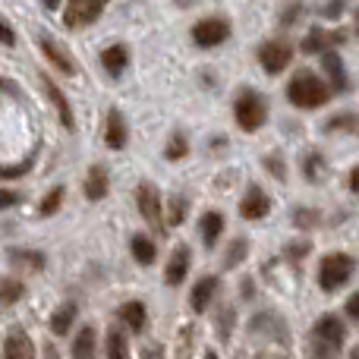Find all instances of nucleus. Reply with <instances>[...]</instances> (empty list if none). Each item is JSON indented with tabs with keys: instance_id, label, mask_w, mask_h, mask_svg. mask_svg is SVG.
<instances>
[{
	"instance_id": "nucleus-28",
	"label": "nucleus",
	"mask_w": 359,
	"mask_h": 359,
	"mask_svg": "<svg viewBox=\"0 0 359 359\" xmlns=\"http://www.w3.org/2000/svg\"><path fill=\"white\" fill-rule=\"evenodd\" d=\"M303 13H306V4H303V0H287V4L278 10V25H280V32L293 29V25L303 19Z\"/></svg>"
},
{
	"instance_id": "nucleus-30",
	"label": "nucleus",
	"mask_w": 359,
	"mask_h": 359,
	"mask_svg": "<svg viewBox=\"0 0 359 359\" xmlns=\"http://www.w3.org/2000/svg\"><path fill=\"white\" fill-rule=\"evenodd\" d=\"M186 211H189V198L186 196H170L168 198V211H164V221H168V227H180V224L186 221Z\"/></svg>"
},
{
	"instance_id": "nucleus-51",
	"label": "nucleus",
	"mask_w": 359,
	"mask_h": 359,
	"mask_svg": "<svg viewBox=\"0 0 359 359\" xmlns=\"http://www.w3.org/2000/svg\"><path fill=\"white\" fill-rule=\"evenodd\" d=\"M353 32H356V38H359V10H356V29Z\"/></svg>"
},
{
	"instance_id": "nucleus-34",
	"label": "nucleus",
	"mask_w": 359,
	"mask_h": 359,
	"mask_svg": "<svg viewBox=\"0 0 359 359\" xmlns=\"http://www.w3.org/2000/svg\"><path fill=\"white\" fill-rule=\"evenodd\" d=\"M192 341H196L192 325L180 328V334H177V359H192Z\"/></svg>"
},
{
	"instance_id": "nucleus-42",
	"label": "nucleus",
	"mask_w": 359,
	"mask_h": 359,
	"mask_svg": "<svg viewBox=\"0 0 359 359\" xmlns=\"http://www.w3.org/2000/svg\"><path fill=\"white\" fill-rule=\"evenodd\" d=\"M344 316H347L350 322H359V290L347 299V306H344Z\"/></svg>"
},
{
	"instance_id": "nucleus-27",
	"label": "nucleus",
	"mask_w": 359,
	"mask_h": 359,
	"mask_svg": "<svg viewBox=\"0 0 359 359\" xmlns=\"http://www.w3.org/2000/svg\"><path fill=\"white\" fill-rule=\"evenodd\" d=\"M95 328L92 325H86V328H79V334H76V341H73V359H92L95 356Z\"/></svg>"
},
{
	"instance_id": "nucleus-25",
	"label": "nucleus",
	"mask_w": 359,
	"mask_h": 359,
	"mask_svg": "<svg viewBox=\"0 0 359 359\" xmlns=\"http://www.w3.org/2000/svg\"><path fill=\"white\" fill-rule=\"evenodd\" d=\"M107 359H130V344H126L123 325H111L107 328Z\"/></svg>"
},
{
	"instance_id": "nucleus-49",
	"label": "nucleus",
	"mask_w": 359,
	"mask_h": 359,
	"mask_svg": "<svg viewBox=\"0 0 359 359\" xmlns=\"http://www.w3.org/2000/svg\"><path fill=\"white\" fill-rule=\"evenodd\" d=\"M0 92H10V82L6 79H0Z\"/></svg>"
},
{
	"instance_id": "nucleus-43",
	"label": "nucleus",
	"mask_w": 359,
	"mask_h": 359,
	"mask_svg": "<svg viewBox=\"0 0 359 359\" xmlns=\"http://www.w3.org/2000/svg\"><path fill=\"white\" fill-rule=\"evenodd\" d=\"M13 205H19V192L4 189V186H0V211H4V208H13Z\"/></svg>"
},
{
	"instance_id": "nucleus-52",
	"label": "nucleus",
	"mask_w": 359,
	"mask_h": 359,
	"mask_svg": "<svg viewBox=\"0 0 359 359\" xmlns=\"http://www.w3.org/2000/svg\"><path fill=\"white\" fill-rule=\"evenodd\" d=\"M259 359H262V356H259Z\"/></svg>"
},
{
	"instance_id": "nucleus-11",
	"label": "nucleus",
	"mask_w": 359,
	"mask_h": 359,
	"mask_svg": "<svg viewBox=\"0 0 359 359\" xmlns=\"http://www.w3.org/2000/svg\"><path fill=\"white\" fill-rule=\"evenodd\" d=\"M98 60H101V69H104L107 79L120 82L126 76V69H130V63H133V50H130V44H123V41H111V44L101 48Z\"/></svg>"
},
{
	"instance_id": "nucleus-50",
	"label": "nucleus",
	"mask_w": 359,
	"mask_h": 359,
	"mask_svg": "<svg viewBox=\"0 0 359 359\" xmlns=\"http://www.w3.org/2000/svg\"><path fill=\"white\" fill-rule=\"evenodd\" d=\"M347 359H359V347H353V350H350V356Z\"/></svg>"
},
{
	"instance_id": "nucleus-8",
	"label": "nucleus",
	"mask_w": 359,
	"mask_h": 359,
	"mask_svg": "<svg viewBox=\"0 0 359 359\" xmlns=\"http://www.w3.org/2000/svg\"><path fill=\"white\" fill-rule=\"evenodd\" d=\"M347 32L344 29H325V25H312L309 32L303 35L299 41V50L309 57H322V54H331V50H341L347 44Z\"/></svg>"
},
{
	"instance_id": "nucleus-17",
	"label": "nucleus",
	"mask_w": 359,
	"mask_h": 359,
	"mask_svg": "<svg viewBox=\"0 0 359 359\" xmlns=\"http://www.w3.org/2000/svg\"><path fill=\"white\" fill-rule=\"evenodd\" d=\"M82 192H86L88 202H101V198H107V192H111V174H107L104 164H92V168H88Z\"/></svg>"
},
{
	"instance_id": "nucleus-31",
	"label": "nucleus",
	"mask_w": 359,
	"mask_h": 359,
	"mask_svg": "<svg viewBox=\"0 0 359 359\" xmlns=\"http://www.w3.org/2000/svg\"><path fill=\"white\" fill-rule=\"evenodd\" d=\"M25 297V284L19 278H0V306H16Z\"/></svg>"
},
{
	"instance_id": "nucleus-9",
	"label": "nucleus",
	"mask_w": 359,
	"mask_h": 359,
	"mask_svg": "<svg viewBox=\"0 0 359 359\" xmlns=\"http://www.w3.org/2000/svg\"><path fill=\"white\" fill-rule=\"evenodd\" d=\"M107 4L111 0H67V10H63V25L69 32H79L95 25L101 16H104Z\"/></svg>"
},
{
	"instance_id": "nucleus-12",
	"label": "nucleus",
	"mask_w": 359,
	"mask_h": 359,
	"mask_svg": "<svg viewBox=\"0 0 359 359\" xmlns=\"http://www.w3.org/2000/svg\"><path fill=\"white\" fill-rule=\"evenodd\" d=\"M318 63H322V76H325V82L331 86V92H334V95L350 92V73H347V63H344L341 50L322 54V57H318Z\"/></svg>"
},
{
	"instance_id": "nucleus-13",
	"label": "nucleus",
	"mask_w": 359,
	"mask_h": 359,
	"mask_svg": "<svg viewBox=\"0 0 359 359\" xmlns=\"http://www.w3.org/2000/svg\"><path fill=\"white\" fill-rule=\"evenodd\" d=\"M41 88H44V95H48V101L54 104L60 126H63V130L73 133V130H76V114H73V104H69L67 92H63V88L57 86V82L50 79V76H44V73H41Z\"/></svg>"
},
{
	"instance_id": "nucleus-21",
	"label": "nucleus",
	"mask_w": 359,
	"mask_h": 359,
	"mask_svg": "<svg viewBox=\"0 0 359 359\" xmlns=\"http://www.w3.org/2000/svg\"><path fill=\"white\" fill-rule=\"evenodd\" d=\"M224 224H227L224 221V215L221 211H215V208L205 211V215L198 217V233H202V243L208 249L217 246V240H221V233H224Z\"/></svg>"
},
{
	"instance_id": "nucleus-38",
	"label": "nucleus",
	"mask_w": 359,
	"mask_h": 359,
	"mask_svg": "<svg viewBox=\"0 0 359 359\" xmlns=\"http://www.w3.org/2000/svg\"><path fill=\"white\" fill-rule=\"evenodd\" d=\"M309 252H312V243H309V240L287 243V249H284V255H287V259H293V262H299L303 255H309Z\"/></svg>"
},
{
	"instance_id": "nucleus-23",
	"label": "nucleus",
	"mask_w": 359,
	"mask_h": 359,
	"mask_svg": "<svg viewBox=\"0 0 359 359\" xmlns=\"http://www.w3.org/2000/svg\"><path fill=\"white\" fill-rule=\"evenodd\" d=\"M299 170H303V177L309 183H318V180H325V174H328V161H325V155L318 149H309L303 155V161H299Z\"/></svg>"
},
{
	"instance_id": "nucleus-20",
	"label": "nucleus",
	"mask_w": 359,
	"mask_h": 359,
	"mask_svg": "<svg viewBox=\"0 0 359 359\" xmlns=\"http://www.w3.org/2000/svg\"><path fill=\"white\" fill-rule=\"evenodd\" d=\"M4 359H35V344L22 328H13L4 344Z\"/></svg>"
},
{
	"instance_id": "nucleus-5",
	"label": "nucleus",
	"mask_w": 359,
	"mask_h": 359,
	"mask_svg": "<svg viewBox=\"0 0 359 359\" xmlns=\"http://www.w3.org/2000/svg\"><path fill=\"white\" fill-rule=\"evenodd\" d=\"M233 35V22L221 13H211V16H202L198 22H192L189 29V38L198 50H215V48H224Z\"/></svg>"
},
{
	"instance_id": "nucleus-41",
	"label": "nucleus",
	"mask_w": 359,
	"mask_h": 359,
	"mask_svg": "<svg viewBox=\"0 0 359 359\" xmlns=\"http://www.w3.org/2000/svg\"><path fill=\"white\" fill-rule=\"evenodd\" d=\"M230 331H233V309L227 306V309L221 312V341H227Z\"/></svg>"
},
{
	"instance_id": "nucleus-40",
	"label": "nucleus",
	"mask_w": 359,
	"mask_h": 359,
	"mask_svg": "<svg viewBox=\"0 0 359 359\" xmlns=\"http://www.w3.org/2000/svg\"><path fill=\"white\" fill-rule=\"evenodd\" d=\"M0 44L4 48H16V32H13V25L6 19H0Z\"/></svg>"
},
{
	"instance_id": "nucleus-6",
	"label": "nucleus",
	"mask_w": 359,
	"mask_h": 359,
	"mask_svg": "<svg viewBox=\"0 0 359 359\" xmlns=\"http://www.w3.org/2000/svg\"><path fill=\"white\" fill-rule=\"evenodd\" d=\"M356 271V259L350 252H328L318 262V287L325 293H334L353 278Z\"/></svg>"
},
{
	"instance_id": "nucleus-7",
	"label": "nucleus",
	"mask_w": 359,
	"mask_h": 359,
	"mask_svg": "<svg viewBox=\"0 0 359 359\" xmlns=\"http://www.w3.org/2000/svg\"><path fill=\"white\" fill-rule=\"evenodd\" d=\"M136 208L142 215V221L149 224L155 233H164L168 224H164V198H161V189H158L151 180H142L136 186Z\"/></svg>"
},
{
	"instance_id": "nucleus-46",
	"label": "nucleus",
	"mask_w": 359,
	"mask_h": 359,
	"mask_svg": "<svg viewBox=\"0 0 359 359\" xmlns=\"http://www.w3.org/2000/svg\"><path fill=\"white\" fill-rule=\"evenodd\" d=\"M41 6H44L48 13H57V10L63 6V0H41Z\"/></svg>"
},
{
	"instance_id": "nucleus-16",
	"label": "nucleus",
	"mask_w": 359,
	"mask_h": 359,
	"mask_svg": "<svg viewBox=\"0 0 359 359\" xmlns=\"http://www.w3.org/2000/svg\"><path fill=\"white\" fill-rule=\"evenodd\" d=\"M189 265H192V252L186 243H177L174 252L168 255V265H164V284L168 287H180L189 274Z\"/></svg>"
},
{
	"instance_id": "nucleus-3",
	"label": "nucleus",
	"mask_w": 359,
	"mask_h": 359,
	"mask_svg": "<svg viewBox=\"0 0 359 359\" xmlns=\"http://www.w3.org/2000/svg\"><path fill=\"white\" fill-rule=\"evenodd\" d=\"M312 341V359H334L341 353L344 341H347V325L341 322L337 316H322L309 331Z\"/></svg>"
},
{
	"instance_id": "nucleus-24",
	"label": "nucleus",
	"mask_w": 359,
	"mask_h": 359,
	"mask_svg": "<svg viewBox=\"0 0 359 359\" xmlns=\"http://www.w3.org/2000/svg\"><path fill=\"white\" fill-rule=\"evenodd\" d=\"M130 252H133V259H136L139 265H155V259H158L155 240H151V236H145V233H133Z\"/></svg>"
},
{
	"instance_id": "nucleus-32",
	"label": "nucleus",
	"mask_w": 359,
	"mask_h": 359,
	"mask_svg": "<svg viewBox=\"0 0 359 359\" xmlns=\"http://www.w3.org/2000/svg\"><path fill=\"white\" fill-rule=\"evenodd\" d=\"M246 255H249V240H243V236H236V240L227 246V255H224V268H227V271H233V268H240L243 262H246Z\"/></svg>"
},
{
	"instance_id": "nucleus-18",
	"label": "nucleus",
	"mask_w": 359,
	"mask_h": 359,
	"mask_svg": "<svg viewBox=\"0 0 359 359\" xmlns=\"http://www.w3.org/2000/svg\"><path fill=\"white\" fill-rule=\"evenodd\" d=\"M217 293H221V280H217L215 274H208V278H198L196 287H192V297H189L192 312H205L217 299Z\"/></svg>"
},
{
	"instance_id": "nucleus-1",
	"label": "nucleus",
	"mask_w": 359,
	"mask_h": 359,
	"mask_svg": "<svg viewBox=\"0 0 359 359\" xmlns=\"http://www.w3.org/2000/svg\"><path fill=\"white\" fill-rule=\"evenodd\" d=\"M284 95L297 111H318V107H325L334 98V92H331V86L325 82V76H318L316 69H309V67L293 69V76L287 79Z\"/></svg>"
},
{
	"instance_id": "nucleus-10",
	"label": "nucleus",
	"mask_w": 359,
	"mask_h": 359,
	"mask_svg": "<svg viewBox=\"0 0 359 359\" xmlns=\"http://www.w3.org/2000/svg\"><path fill=\"white\" fill-rule=\"evenodd\" d=\"M38 50H41L44 60H48L60 76H67V79H73V76L79 73V67H76V57L69 54V50L63 48L57 38H50L48 32H41V35H38Z\"/></svg>"
},
{
	"instance_id": "nucleus-45",
	"label": "nucleus",
	"mask_w": 359,
	"mask_h": 359,
	"mask_svg": "<svg viewBox=\"0 0 359 359\" xmlns=\"http://www.w3.org/2000/svg\"><path fill=\"white\" fill-rule=\"evenodd\" d=\"M240 293H243V299H252V280H243V284H240Z\"/></svg>"
},
{
	"instance_id": "nucleus-26",
	"label": "nucleus",
	"mask_w": 359,
	"mask_h": 359,
	"mask_svg": "<svg viewBox=\"0 0 359 359\" xmlns=\"http://www.w3.org/2000/svg\"><path fill=\"white\" fill-rule=\"evenodd\" d=\"M10 262L13 265H22L25 271H41L48 265L44 252H35V249H10Z\"/></svg>"
},
{
	"instance_id": "nucleus-47",
	"label": "nucleus",
	"mask_w": 359,
	"mask_h": 359,
	"mask_svg": "<svg viewBox=\"0 0 359 359\" xmlns=\"http://www.w3.org/2000/svg\"><path fill=\"white\" fill-rule=\"evenodd\" d=\"M142 359H164V353H161V347H149L142 353Z\"/></svg>"
},
{
	"instance_id": "nucleus-29",
	"label": "nucleus",
	"mask_w": 359,
	"mask_h": 359,
	"mask_svg": "<svg viewBox=\"0 0 359 359\" xmlns=\"http://www.w3.org/2000/svg\"><path fill=\"white\" fill-rule=\"evenodd\" d=\"M186 155H189V139H186L183 130H174L168 136V145H164V158L168 161H183Z\"/></svg>"
},
{
	"instance_id": "nucleus-14",
	"label": "nucleus",
	"mask_w": 359,
	"mask_h": 359,
	"mask_svg": "<svg viewBox=\"0 0 359 359\" xmlns=\"http://www.w3.org/2000/svg\"><path fill=\"white\" fill-rule=\"evenodd\" d=\"M104 145L111 151H123L130 145V123H126L120 107H111L104 117Z\"/></svg>"
},
{
	"instance_id": "nucleus-33",
	"label": "nucleus",
	"mask_w": 359,
	"mask_h": 359,
	"mask_svg": "<svg viewBox=\"0 0 359 359\" xmlns=\"http://www.w3.org/2000/svg\"><path fill=\"white\" fill-rule=\"evenodd\" d=\"M63 198H67V189H63V186H54V189L41 198V205H38V217H54L57 211H60Z\"/></svg>"
},
{
	"instance_id": "nucleus-36",
	"label": "nucleus",
	"mask_w": 359,
	"mask_h": 359,
	"mask_svg": "<svg viewBox=\"0 0 359 359\" xmlns=\"http://www.w3.org/2000/svg\"><path fill=\"white\" fill-rule=\"evenodd\" d=\"M265 170L271 174L278 183H284L287 180V164H284V155L280 151H271V155H265Z\"/></svg>"
},
{
	"instance_id": "nucleus-19",
	"label": "nucleus",
	"mask_w": 359,
	"mask_h": 359,
	"mask_svg": "<svg viewBox=\"0 0 359 359\" xmlns=\"http://www.w3.org/2000/svg\"><path fill=\"white\" fill-rule=\"evenodd\" d=\"M120 325H123L126 331H133V334H142L145 325H149V309H145L139 299H130V303L120 306Z\"/></svg>"
},
{
	"instance_id": "nucleus-37",
	"label": "nucleus",
	"mask_w": 359,
	"mask_h": 359,
	"mask_svg": "<svg viewBox=\"0 0 359 359\" xmlns=\"http://www.w3.org/2000/svg\"><path fill=\"white\" fill-rule=\"evenodd\" d=\"M35 164V155H29L22 164H10V168H0V180H16V177H25Z\"/></svg>"
},
{
	"instance_id": "nucleus-48",
	"label": "nucleus",
	"mask_w": 359,
	"mask_h": 359,
	"mask_svg": "<svg viewBox=\"0 0 359 359\" xmlns=\"http://www.w3.org/2000/svg\"><path fill=\"white\" fill-rule=\"evenodd\" d=\"M205 359H217V350H205Z\"/></svg>"
},
{
	"instance_id": "nucleus-4",
	"label": "nucleus",
	"mask_w": 359,
	"mask_h": 359,
	"mask_svg": "<svg viewBox=\"0 0 359 359\" xmlns=\"http://www.w3.org/2000/svg\"><path fill=\"white\" fill-rule=\"evenodd\" d=\"M293 54H297V48H293V41L287 35L265 38L255 48V60H259V69L265 76H284L293 67Z\"/></svg>"
},
{
	"instance_id": "nucleus-44",
	"label": "nucleus",
	"mask_w": 359,
	"mask_h": 359,
	"mask_svg": "<svg viewBox=\"0 0 359 359\" xmlns=\"http://www.w3.org/2000/svg\"><path fill=\"white\" fill-rule=\"evenodd\" d=\"M347 186H350V192H353V196H359V164L353 170H350V177H347Z\"/></svg>"
},
{
	"instance_id": "nucleus-15",
	"label": "nucleus",
	"mask_w": 359,
	"mask_h": 359,
	"mask_svg": "<svg viewBox=\"0 0 359 359\" xmlns=\"http://www.w3.org/2000/svg\"><path fill=\"white\" fill-rule=\"evenodd\" d=\"M240 215L246 221H262V217L271 215V196L262 189L259 183H252L240 198Z\"/></svg>"
},
{
	"instance_id": "nucleus-35",
	"label": "nucleus",
	"mask_w": 359,
	"mask_h": 359,
	"mask_svg": "<svg viewBox=\"0 0 359 359\" xmlns=\"http://www.w3.org/2000/svg\"><path fill=\"white\" fill-rule=\"evenodd\" d=\"M318 221H322V215H318L316 208H293V227L309 230V227H316Z\"/></svg>"
},
{
	"instance_id": "nucleus-2",
	"label": "nucleus",
	"mask_w": 359,
	"mask_h": 359,
	"mask_svg": "<svg viewBox=\"0 0 359 359\" xmlns=\"http://www.w3.org/2000/svg\"><path fill=\"white\" fill-rule=\"evenodd\" d=\"M268 98L252 86H243L240 92L233 95V123L240 126L243 133H259L262 126L268 123Z\"/></svg>"
},
{
	"instance_id": "nucleus-39",
	"label": "nucleus",
	"mask_w": 359,
	"mask_h": 359,
	"mask_svg": "<svg viewBox=\"0 0 359 359\" xmlns=\"http://www.w3.org/2000/svg\"><path fill=\"white\" fill-rule=\"evenodd\" d=\"M347 4H350V0H328V4L322 6V16L328 19V22H334V19H341V16H344Z\"/></svg>"
},
{
	"instance_id": "nucleus-22",
	"label": "nucleus",
	"mask_w": 359,
	"mask_h": 359,
	"mask_svg": "<svg viewBox=\"0 0 359 359\" xmlns=\"http://www.w3.org/2000/svg\"><path fill=\"white\" fill-rule=\"evenodd\" d=\"M76 316H79V306H76L73 299L60 303L54 309V316H50V331H54L57 337H67V331L76 325Z\"/></svg>"
}]
</instances>
